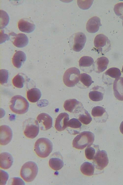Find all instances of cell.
<instances>
[{
  "label": "cell",
  "mask_w": 123,
  "mask_h": 185,
  "mask_svg": "<svg viewBox=\"0 0 123 185\" xmlns=\"http://www.w3.org/2000/svg\"><path fill=\"white\" fill-rule=\"evenodd\" d=\"M8 177V175L6 172L0 170V185H5Z\"/></svg>",
  "instance_id": "obj_37"
},
{
  "label": "cell",
  "mask_w": 123,
  "mask_h": 185,
  "mask_svg": "<svg viewBox=\"0 0 123 185\" xmlns=\"http://www.w3.org/2000/svg\"><path fill=\"white\" fill-rule=\"evenodd\" d=\"M82 124L77 119L74 118H72L68 121L67 127L70 128L72 129H79L81 127Z\"/></svg>",
  "instance_id": "obj_33"
},
{
  "label": "cell",
  "mask_w": 123,
  "mask_h": 185,
  "mask_svg": "<svg viewBox=\"0 0 123 185\" xmlns=\"http://www.w3.org/2000/svg\"><path fill=\"white\" fill-rule=\"evenodd\" d=\"M94 137V134L90 131H83L74 138L72 142L73 146L77 149H83L92 144Z\"/></svg>",
  "instance_id": "obj_1"
},
{
  "label": "cell",
  "mask_w": 123,
  "mask_h": 185,
  "mask_svg": "<svg viewBox=\"0 0 123 185\" xmlns=\"http://www.w3.org/2000/svg\"><path fill=\"white\" fill-rule=\"evenodd\" d=\"M94 60L91 57L84 56L80 59L79 64L80 69L87 73H90L93 70Z\"/></svg>",
  "instance_id": "obj_14"
},
{
  "label": "cell",
  "mask_w": 123,
  "mask_h": 185,
  "mask_svg": "<svg viewBox=\"0 0 123 185\" xmlns=\"http://www.w3.org/2000/svg\"><path fill=\"white\" fill-rule=\"evenodd\" d=\"M9 17L7 13L4 10H0V29L5 28L8 24Z\"/></svg>",
  "instance_id": "obj_30"
},
{
  "label": "cell",
  "mask_w": 123,
  "mask_h": 185,
  "mask_svg": "<svg viewBox=\"0 0 123 185\" xmlns=\"http://www.w3.org/2000/svg\"><path fill=\"white\" fill-rule=\"evenodd\" d=\"M25 79L22 75L18 74L16 75L12 80L13 85L16 87L22 88L23 87Z\"/></svg>",
  "instance_id": "obj_29"
},
{
  "label": "cell",
  "mask_w": 123,
  "mask_h": 185,
  "mask_svg": "<svg viewBox=\"0 0 123 185\" xmlns=\"http://www.w3.org/2000/svg\"><path fill=\"white\" fill-rule=\"evenodd\" d=\"M114 10L116 15L123 20V2H120L115 5Z\"/></svg>",
  "instance_id": "obj_34"
},
{
  "label": "cell",
  "mask_w": 123,
  "mask_h": 185,
  "mask_svg": "<svg viewBox=\"0 0 123 185\" xmlns=\"http://www.w3.org/2000/svg\"><path fill=\"white\" fill-rule=\"evenodd\" d=\"M3 37L2 39L0 40V43L2 42L3 39H4L3 42L6 40H8L9 39V37L6 34H2V33H0V38Z\"/></svg>",
  "instance_id": "obj_38"
},
{
  "label": "cell",
  "mask_w": 123,
  "mask_h": 185,
  "mask_svg": "<svg viewBox=\"0 0 123 185\" xmlns=\"http://www.w3.org/2000/svg\"><path fill=\"white\" fill-rule=\"evenodd\" d=\"M39 127L42 130H46L51 128L52 124V119L48 114L41 113L37 118Z\"/></svg>",
  "instance_id": "obj_11"
},
{
  "label": "cell",
  "mask_w": 123,
  "mask_h": 185,
  "mask_svg": "<svg viewBox=\"0 0 123 185\" xmlns=\"http://www.w3.org/2000/svg\"><path fill=\"white\" fill-rule=\"evenodd\" d=\"M122 72L123 73V65L122 67Z\"/></svg>",
  "instance_id": "obj_40"
},
{
  "label": "cell",
  "mask_w": 123,
  "mask_h": 185,
  "mask_svg": "<svg viewBox=\"0 0 123 185\" xmlns=\"http://www.w3.org/2000/svg\"><path fill=\"white\" fill-rule=\"evenodd\" d=\"M9 107L14 113L18 114L25 113L28 110L29 106V103L27 100L22 96L19 95L14 96L10 102Z\"/></svg>",
  "instance_id": "obj_3"
},
{
  "label": "cell",
  "mask_w": 123,
  "mask_h": 185,
  "mask_svg": "<svg viewBox=\"0 0 123 185\" xmlns=\"http://www.w3.org/2000/svg\"><path fill=\"white\" fill-rule=\"evenodd\" d=\"M26 56L23 52L19 51L16 52L12 58V62L16 68L21 67L22 63L26 60Z\"/></svg>",
  "instance_id": "obj_23"
},
{
  "label": "cell",
  "mask_w": 123,
  "mask_h": 185,
  "mask_svg": "<svg viewBox=\"0 0 123 185\" xmlns=\"http://www.w3.org/2000/svg\"><path fill=\"white\" fill-rule=\"evenodd\" d=\"M89 93L90 99L94 101H98L103 99L104 90L102 87L97 86L93 88Z\"/></svg>",
  "instance_id": "obj_18"
},
{
  "label": "cell",
  "mask_w": 123,
  "mask_h": 185,
  "mask_svg": "<svg viewBox=\"0 0 123 185\" xmlns=\"http://www.w3.org/2000/svg\"><path fill=\"white\" fill-rule=\"evenodd\" d=\"M18 26L20 31L27 33L33 32L35 27V25L34 23L23 18L19 20L18 23Z\"/></svg>",
  "instance_id": "obj_21"
},
{
  "label": "cell",
  "mask_w": 123,
  "mask_h": 185,
  "mask_svg": "<svg viewBox=\"0 0 123 185\" xmlns=\"http://www.w3.org/2000/svg\"><path fill=\"white\" fill-rule=\"evenodd\" d=\"M91 145L87 147L85 150L86 157L89 160H93L96 153L94 146H91Z\"/></svg>",
  "instance_id": "obj_32"
},
{
  "label": "cell",
  "mask_w": 123,
  "mask_h": 185,
  "mask_svg": "<svg viewBox=\"0 0 123 185\" xmlns=\"http://www.w3.org/2000/svg\"><path fill=\"white\" fill-rule=\"evenodd\" d=\"M12 137V132L11 128L8 126L3 125L0 127V142L2 145L8 144Z\"/></svg>",
  "instance_id": "obj_13"
},
{
  "label": "cell",
  "mask_w": 123,
  "mask_h": 185,
  "mask_svg": "<svg viewBox=\"0 0 123 185\" xmlns=\"http://www.w3.org/2000/svg\"><path fill=\"white\" fill-rule=\"evenodd\" d=\"M38 172L36 164L32 161L25 163L22 166L20 171L21 177L26 182L32 181L35 178Z\"/></svg>",
  "instance_id": "obj_4"
},
{
  "label": "cell",
  "mask_w": 123,
  "mask_h": 185,
  "mask_svg": "<svg viewBox=\"0 0 123 185\" xmlns=\"http://www.w3.org/2000/svg\"><path fill=\"white\" fill-rule=\"evenodd\" d=\"M95 47L98 52L104 55L111 49L110 40L105 35L100 34L97 35L94 41Z\"/></svg>",
  "instance_id": "obj_8"
},
{
  "label": "cell",
  "mask_w": 123,
  "mask_h": 185,
  "mask_svg": "<svg viewBox=\"0 0 123 185\" xmlns=\"http://www.w3.org/2000/svg\"><path fill=\"white\" fill-rule=\"evenodd\" d=\"M93 82L92 78L90 75L86 73H83L80 75L79 80L77 85L80 88H88Z\"/></svg>",
  "instance_id": "obj_25"
},
{
  "label": "cell",
  "mask_w": 123,
  "mask_h": 185,
  "mask_svg": "<svg viewBox=\"0 0 123 185\" xmlns=\"http://www.w3.org/2000/svg\"><path fill=\"white\" fill-rule=\"evenodd\" d=\"M107 113L105 109L100 106H96L94 107L92 109L91 114L92 116L95 117H102L103 115L107 114Z\"/></svg>",
  "instance_id": "obj_28"
},
{
  "label": "cell",
  "mask_w": 123,
  "mask_h": 185,
  "mask_svg": "<svg viewBox=\"0 0 123 185\" xmlns=\"http://www.w3.org/2000/svg\"><path fill=\"white\" fill-rule=\"evenodd\" d=\"M86 41L84 34L78 32L73 34L70 37L69 43L70 47L74 51L79 52L84 48Z\"/></svg>",
  "instance_id": "obj_7"
},
{
  "label": "cell",
  "mask_w": 123,
  "mask_h": 185,
  "mask_svg": "<svg viewBox=\"0 0 123 185\" xmlns=\"http://www.w3.org/2000/svg\"><path fill=\"white\" fill-rule=\"evenodd\" d=\"M0 83L1 85L7 83L8 78V71L5 69H2L0 70Z\"/></svg>",
  "instance_id": "obj_36"
},
{
  "label": "cell",
  "mask_w": 123,
  "mask_h": 185,
  "mask_svg": "<svg viewBox=\"0 0 123 185\" xmlns=\"http://www.w3.org/2000/svg\"><path fill=\"white\" fill-rule=\"evenodd\" d=\"M80 170L84 175L88 176H91L94 173V166L90 162H85L81 166Z\"/></svg>",
  "instance_id": "obj_27"
},
{
  "label": "cell",
  "mask_w": 123,
  "mask_h": 185,
  "mask_svg": "<svg viewBox=\"0 0 123 185\" xmlns=\"http://www.w3.org/2000/svg\"><path fill=\"white\" fill-rule=\"evenodd\" d=\"M93 1V0H77V3L78 6L81 9H87L90 7Z\"/></svg>",
  "instance_id": "obj_35"
},
{
  "label": "cell",
  "mask_w": 123,
  "mask_h": 185,
  "mask_svg": "<svg viewBox=\"0 0 123 185\" xmlns=\"http://www.w3.org/2000/svg\"><path fill=\"white\" fill-rule=\"evenodd\" d=\"M14 35L15 37H13L14 40L13 43L15 46L18 48H22L28 44L29 39L25 34L22 33L16 34L14 33Z\"/></svg>",
  "instance_id": "obj_22"
},
{
  "label": "cell",
  "mask_w": 123,
  "mask_h": 185,
  "mask_svg": "<svg viewBox=\"0 0 123 185\" xmlns=\"http://www.w3.org/2000/svg\"><path fill=\"white\" fill-rule=\"evenodd\" d=\"M120 132L123 134V121L122 122L120 125Z\"/></svg>",
  "instance_id": "obj_39"
},
{
  "label": "cell",
  "mask_w": 123,
  "mask_h": 185,
  "mask_svg": "<svg viewBox=\"0 0 123 185\" xmlns=\"http://www.w3.org/2000/svg\"><path fill=\"white\" fill-rule=\"evenodd\" d=\"M109 62L106 57L102 56L98 58L94 64L93 70L98 73L103 72L107 68Z\"/></svg>",
  "instance_id": "obj_19"
},
{
  "label": "cell",
  "mask_w": 123,
  "mask_h": 185,
  "mask_svg": "<svg viewBox=\"0 0 123 185\" xmlns=\"http://www.w3.org/2000/svg\"><path fill=\"white\" fill-rule=\"evenodd\" d=\"M34 151L37 155L42 158L47 157L53 149L52 142L47 138H41L38 139L35 142Z\"/></svg>",
  "instance_id": "obj_2"
},
{
  "label": "cell",
  "mask_w": 123,
  "mask_h": 185,
  "mask_svg": "<svg viewBox=\"0 0 123 185\" xmlns=\"http://www.w3.org/2000/svg\"><path fill=\"white\" fill-rule=\"evenodd\" d=\"M78 119L83 124L87 125L91 122L92 118L87 111L84 109V113L80 114L78 116Z\"/></svg>",
  "instance_id": "obj_31"
},
{
  "label": "cell",
  "mask_w": 123,
  "mask_h": 185,
  "mask_svg": "<svg viewBox=\"0 0 123 185\" xmlns=\"http://www.w3.org/2000/svg\"><path fill=\"white\" fill-rule=\"evenodd\" d=\"M42 94L40 90L36 88H33L29 90L27 92V97L31 102L35 103L39 99Z\"/></svg>",
  "instance_id": "obj_24"
},
{
  "label": "cell",
  "mask_w": 123,
  "mask_h": 185,
  "mask_svg": "<svg viewBox=\"0 0 123 185\" xmlns=\"http://www.w3.org/2000/svg\"><path fill=\"white\" fill-rule=\"evenodd\" d=\"M24 133L28 138L33 139L38 135L39 126L37 121L32 118L26 120L23 123Z\"/></svg>",
  "instance_id": "obj_6"
},
{
  "label": "cell",
  "mask_w": 123,
  "mask_h": 185,
  "mask_svg": "<svg viewBox=\"0 0 123 185\" xmlns=\"http://www.w3.org/2000/svg\"><path fill=\"white\" fill-rule=\"evenodd\" d=\"M93 160V165L96 169L100 170L103 169L107 166L109 162L107 152L103 150H99Z\"/></svg>",
  "instance_id": "obj_9"
},
{
  "label": "cell",
  "mask_w": 123,
  "mask_h": 185,
  "mask_svg": "<svg viewBox=\"0 0 123 185\" xmlns=\"http://www.w3.org/2000/svg\"><path fill=\"white\" fill-rule=\"evenodd\" d=\"M80 72L75 67L70 68L65 72L63 77L64 84L67 87H73L77 85L79 80Z\"/></svg>",
  "instance_id": "obj_5"
},
{
  "label": "cell",
  "mask_w": 123,
  "mask_h": 185,
  "mask_svg": "<svg viewBox=\"0 0 123 185\" xmlns=\"http://www.w3.org/2000/svg\"><path fill=\"white\" fill-rule=\"evenodd\" d=\"M100 18L97 16H94L88 21L86 25V29L89 33H94L99 30L102 26Z\"/></svg>",
  "instance_id": "obj_17"
},
{
  "label": "cell",
  "mask_w": 123,
  "mask_h": 185,
  "mask_svg": "<svg viewBox=\"0 0 123 185\" xmlns=\"http://www.w3.org/2000/svg\"><path fill=\"white\" fill-rule=\"evenodd\" d=\"M63 107L65 110L73 113H78L83 109L82 104L74 99L66 100Z\"/></svg>",
  "instance_id": "obj_12"
},
{
  "label": "cell",
  "mask_w": 123,
  "mask_h": 185,
  "mask_svg": "<svg viewBox=\"0 0 123 185\" xmlns=\"http://www.w3.org/2000/svg\"><path fill=\"white\" fill-rule=\"evenodd\" d=\"M13 158L11 155L8 153L2 152L0 155V166L1 168L7 169L12 166Z\"/></svg>",
  "instance_id": "obj_20"
},
{
  "label": "cell",
  "mask_w": 123,
  "mask_h": 185,
  "mask_svg": "<svg viewBox=\"0 0 123 185\" xmlns=\"http://www.w3.org/2000/svg\"></svg>",
  "instance_id": "obj_41"
},
{
  "label": "cell",
  "mask_w": 123,
  "mask_h": 185,
  "mask_svg": "<svg viewBox=\"0 0 123 185\" xmlns=\"http://www.w3.org/2000/svg\"><path fill=\"white\" fill-rule=\"evenodd\" d=\"M69 119V116L66 112L60 113L57 118L55 122V127L59 131L64 130L67 127V124Z\"/></svg>",
  "instance_id": "obj_15"
},
{
  "label": "cell",
  "mask_w": 123,
  "mask_h": 185,
  "mask_svg": "<svg viewBox=\"0 0 123 185\" xmlns=\"http://www.w3.org/2000/svg\"><path fill=\"white\" fill-rule=\"evenodd\" d=\"M114 95L118 100L123 101V77H120L114 80L113 86Z\"/></svg>",
  "instance_id": "obj_16"
},
{
  "label": "cell",
  "mask_w": 123,
  "mask_h": 185,
  "mask_svg": "<svg viewBox=\"0 0 123 185\" xmlns=\"http://www.w3.org/2000/svg\"><path fill=\"white\" fill-rule=\"evenodd\" d=\"M49 166L53 169L57 171L61 169L64 166V163L62 158L58 157H53L49 161Z\"/></svg>",
  "instance_id": "obj_26"
},
{
  "label": "cell",
  "mask_w": 123,
  "mask_h": 185,
  "mask_svg": "<svg viewBox=\"0 0 123 185\" xmlns=\"http://www.w3.org/2000/svg\"><path fill=\"white\" fill-rule=\"evenodd\" d=\"M121 75L120 70L117 68L112 67L108 69L104 74L102 76V80L104 83L108 85L112 84L114 79L120 77Z\"/></svg>",
  "instance_id": "obj_10"
}]
</instances>
